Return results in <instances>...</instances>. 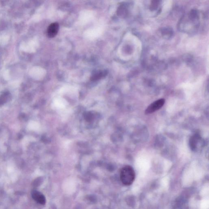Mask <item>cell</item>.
Listing matches in <instances>:
<instances>
[{"label": "cell", "mask_w": 209, "mask_h": 209, "mask_svg": "<svg viewBox=\"0 0 209 209\" xmlns=\"http://www.w3.org/2000/svg\"><path fill=\"white\" fill-rule=\"evenodd\" d=\"M59 29L58 23H53L48 27L47 30V35L50 38L54 37L57 35Z\"/></svg>", "instance_id": "obj_3"}, {"label": "cell", "mask_w": 209, "mask_h": 209, "mask_svg": "<svg viewBox=\"0 0 209 209\" xmlns=\"http://www.w3.org/2000/svg\"><path fill=\"white\" fill-rule=\"evenodd\" d=\"M135 178V172L130 166H125L121 169L120 172V179L124 185L129 186L131 185L134 182Z\"/></svg>", "instance_id": "obj_1"}, {"label": "cell", "mask_w": 209, "mask_h": 209, "mask_svg": "<svg viewBox=\"0 0 209 209\" xmlns=\"http://www.w3.org/2000/svg\"><path fill=\"white\" fill-rule=\"evenodd\" d=\"M108 72L107 70H98L93 73L91 75V80L96 81L104 77H105L108 74Z\"/></svg>", "instance_id": "obj_5"}, {"label": "cell", "mask_w": 209, "mask_h": 209, "mask_svg": "<svg viewBox=\"0 0 209 209\" xmlns=\"http://www.w3.org/2000/svg\"><path fill=\"white\" fill-rule=\"evenodd\" d=\"M7 94H4L0 97V105H2L5 104L7 101Z\"/></svg>", "instance_id": "obj_7"}, {"label": "cell", "mask_w": 209, "mask_h": 209, "mask_svg": "<svg viewBox=\"0 0 209 209\" xmlns=\"http://www.w3.org/2000/svg\"><path fill=\"white\" fill-rule=\"evenodd\" d=\"M200 138L198 135H195L193 137L190 142V146L192 149L193 150L197 149L198 144L200 143Z\"/></svg>", "instance_id": "obj_6"}, {"label": "cell", "mask_w": 209, "mask_h": 209, "mask_svg": "<svg viewBox=\"0 0 209 209\" xmlns=\"http://www.w3.org/2000/svg\"><path fill=\"white\" fill-rule=\"evenodd\" d=\"M165 100L163 99H159L150 104L145 111L146 114H150L159 110L164 105Z\"/></svg>", "instance_id": "obj_2"}, {"label": "cell", "mask_w": 209, "mask_h": 209, "mask_svg": "<svg viewBox=\"0 0 209 209\" xmlns=\"http://www.w3.org/2000/svg\"><path fill=\"white\" fill-rule=\"evenodd\" d=\"M33 198L36 202L41 205H45L46 198L44 194L37 191H33L32 193Z\"/></svg>", "instance_id": "obj_4"}]
</instances>
